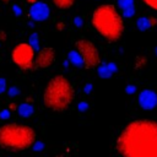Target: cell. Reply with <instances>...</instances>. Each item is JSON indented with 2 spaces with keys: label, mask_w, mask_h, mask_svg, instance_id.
Returning <instances> with one entry per match:
<instances>
[{
  "label": "cell",
  "mask_w": 157,
  "mask_h": 157,
  "mask_svg": "<svg viewBox=\"0 0 157 157\" xmlns=\"http://www.w3.org/2000/svg\"><path fill=\"white\" fill-rule=\"evenodd\" d=\"M115 148L121 157H157V121L136 119L119 132Z\"/></svg>",
  "instance_id": "6da1fadb"
},
{
  "label": "cell",
  "mask_w": 157,
  "mask_h": 157,
  "mask_svg": "<svg viewBox=\"0 0 157 157\" xmlns=\"http://www.w3.org/2000/svg\"><path fill=\"white\" fill-rule=\"evenodd\" d=\"M91 22L96 32L108 42L119 40L124 33V21L120 11L112 4L97 6L92 12Z\"/></svg>",
  "instance_id": "7a4b0ae2"
},
{
  "label": "cell",
  "mask_w": 157,
  "mask_h": 157,
  "mask_svg": "<svg viewBox=\"0 0 157 157\" xmlns=\"http://www.w3.org/2000/svg\"><path fill=\"white\" fill-rule=\"evenodd\" d=\"M74 98V86L64 75H55L52 77L43 91V103L53 112L66 110L71 105Z\"/></svg>",
  "instance_id": "3957f363"
},
{
  "label": "cell",
  "mask_w": 157,
  "mask_h": 157,
  "mask_svg": "<svg viewBox=\"0 0 157 157\" xmlns=\"http://www.w3.org/2000/svg\"><path fill=\"white\" fill-rule=\"evenodd\" d=\"M37 141V134L29 125L9 123L0 126V147L12 151L28 150Z\"/></svg>",
  "instance_id": "277c9868"
},
{
  "label": "cell",
  "mask_w": 157,
  "mask_h": 157,
  "mask_svg": "<svg viewBox=\"0 0 157 157\" xmlns=\"http://www.w3.org/2000/svg\"><path fill=\"white\" fill-rule=\"evenodd\" d=\"M75 49L81 55L85 69H92V67H97L99 65L101 54L93 42L81 38L75 42Z\"/></svg>",
  "instance_id": "5b68a950"
},
{
  "label": "cell",
  "mask_w": 157,
  "mask_h": 157,
  "mask_svg": "<svg viewBox=\"0 0 157 157\" xmlns=\"http://www.w3.org/2000/svg\"><path fill=\"white\" fill-rule=\"evenodd\" d=\"M34 49L29 43H18L11 52V59L21 70L34 69Z\"/></svg>",
  "instance_id": "8992f818"
},
{
  "label": "cell",
  "mask_w": 157,
  "mask_h": 157,
  "mask_svg": "<svg viewBox=\"0 0 157 157\" xmlns=\"http://www.w3.org/2000/svg\"><path fill=\"white\" fill-rule=\"evenodd\" d=\"M55 60V50L52 47H44L38 50L34 58V67L36 69H47Z\"/></svg>",
  "instance_id": "52a82bcc"
},
{
  "label": "cell",
  "mask_w": 157,
  "mask_h": 157,
  "mask_svg": "<svg viewBox=\"0 0 157 157\" xmlns=\"http://www.w3.org/2000/svg\"><path fill=\"white\" fill-rule=\"evenodd\" d=\"M49 15H50V10H49V6L45 2L37 1V2H34L29 6L28 16L36 22L45 21L49 17Z\"/></svg>",
  "instance_id": "ba28073f"
},
{
  "label": "cell",
  "mask_w": 157,
  "mask_h": 157,
  "mask_svg": "<svg viewBox=\"0 0 157 157\" xmlns=\"http://www.w3.org/2000/svg\"><path fill=\"white\" fill-rule=\"evenodd\" d=\"M137 103L142 109L151 110L157 105V93L150 88L140 91L137 96Z\"/></svg>",
  "instance_id": "9c48e42d"
},
{
  "label": "cell",
  "mask_w": 157,
  "mask_h": 157,
  "mask_svg": "<svg viewBox=\"0 0 157 157\" xmlns=\"http://www.w3.org/2000/svg\"><path fill=\"white\" fill-rule=\"evenodd\" d=\"M156 23H157V20L153 16H140L136 20V27L141 32H145V31L153 28L156 26Z\"/></svg>",
  "instance_id": "30bf717a"
},
{
  "label": "cell",
  "mask_w": 157,
  "mask_h": 157,
  "mask_svg": "<svg viewBox=\"0 0 157 157\" xmlns=\"http://www.w3.org/2000/svg\"><path fill=\"white\" fill-rule=\"evenodd\" d=\"M118 71V66L114 63H108V64H102L97 66V74L102 78H109L114 72Z\"/></svg>",
  "instance_id": "8fae6325"
},
{
  "label": "cell",
  "mask_w": 157,
  "mask_h": 157,
  "mask_svg": "<svg viewBox=\"0 0 157 157\" xmlns=\"http://www.w3.org/2000/svg\"><path fill=\"white\" fill-rule=\"evenodd\" d=\"M17 113L22 118H29L34 114V107L29 103H21L17 107Z\"/></svg>",
  "instance_id": "7c38bea8"
},
{
  "label": "cell",
  "mask_w": 157,
  "mask_h": 157,
  "mask_svg": "<svg viewBox=\"0 0 157 157\" xmlns=\"http://www.w3.org/2000/svg\"><path fill=\"white\" fill-rule=\"evenodd\" d=\"M67 60L76 67H83V61L81 55L78 54V52L76 49H72L67 53Z\"/></svg>",
  "instance_id": "4fadbf2b"
},
{
  "label": "cell",
  "mask_w": 157,
  "mask_h": 157,
  "mask_svg": "<svg viewBox=\"0 0 157 157\" xmlns=\"http://www.w3.org/2000/svg\"><path fill=\"white\" fill-rule=\"evenodd\" d=\"M52 1L58 9H61V10L70 9L75 2V0H52Z\"/></svg>",
  "instance_id": "5bb4252c"
},
{
  "label": "cell",
  "mask_w": 157,
  "mask_h": 157,
  "mask_svg": "<svg viewBox=\"0 0 157 157\" xmlns=\"http://www.w3.org/2000/svg\"><path fill=\"white\" fill-rule=\"evenodd\" d=\"M134 13H135V6H130V7L120 10V15L123 18H130L134 16Z\"/></svg>",
  "instance_id": "9a60e30c"
},
{
  "label": "cell",
  "mask_w": 157,
  "mask_h": 157,
  "mask_svg": "<svg viewBox=\"0 0 157 157\" xmlns=\"http://www.w3.org/2000/svg\"><path fill=\"white\" fill-rule=\"evenodd\" d=\"M29 40H28V43L33 47V49L34 50H39V40H38V34L37 33H32L31 36H29V38H28Z\"/></svg>",
  "instance_id": "2e32d148"
},
{
  "label": "cell",
  "mask_w": 157,
  "mask_h": 157,
  "mask_svg": "<svg viewBox=\"0 0 157 157\" xmlns=\"http://www.w3.org/2000/svg\"><path fill=\"white\" fill-rule=\"evenodd\" d=\"M118 5L121 9H126L130 6H134V0H118Z\"/></svg>",
  "instance_id": "e0dca14e"
},
{
  "label": "cell",
  "mask_w": 157,
  "mask_h": 157,
  "mask_svg": "<svg viewBox=\"0 0 157 157\" xmlns=\"http://www.w3.org/2000/svg\"><path fill=\"white\" fill-rule=\"evenodd\" d=\"M146 58H144V56H139V58H136V64H135V67L136 69H141L145 64H146Z\"/></svg>",
  "instance_id": "ac0fdd59"
},
{
  "label": "cell",
  "mask_w": 157,
  "mask_h": 157,
  "mask_svg": "<svg viewBox=\"0 0 157 157\" xmlns=\"http://www.w3.org/2000/svg\"><path fill=\"white\" fill-rule=\"evenodd\" d=\"M145 5H147L148 7H151L152 10L157 11V0H142Z\"/></svg>",
  "instance_id": "d6986e66"
},
{
  "label": "cell",
  "mask_w": 157,
  "mask_h": 157,
  "mask_svg": "<svg viewBox=\"0 0 157 157\" xmlns=\"http://www.w3.org/2000/svg\"><path fill=\"white\" fill-rule=\"evenodd\" d=\"M6 90H7L6 80H5V78H2V77H0V94L5 93V92H6Z\"/></svg>",
  "instance_id": "ffe728a7"
},
{
  "label": "cell",
  "mask_w": 157,
  "mask_h": 157,
  "mask_svg": "<svg viewBox=\"0 0 157 157\" xmlns=\"http://www.w3.org/2000/svg\"><path fill=\"white\" fill-rule=\"evenodd\" d=\"M88 103L87 102H80L78 104H77V109L80 110V112H85V110H87L88 109Z\"/></svg>",
  "instance_id": "44dd1931"
},
{
  "label": "cell",
  "mask_w": 157,
  "mask_h": 157,
  "mask_svg": "<svg viewBox=\"0 0 157 157\" xmlns=\"http://www.w3.org/2000/svg\"><path fill=\"white\" fill-rule=\"evenodd\" d=\"M18 88L17 87H10L9 88V91H7V93H9V96H11V97H13V96H17L18 94Z\"/></svg>",
  "instance_id": "7402d4cb"
},
{
  "label": "cell",
  "mask_w": 157,
  "mask_h": 157,
  "mask_svg": "<svg viewBox=\"0 0 157 157\" xmlns=\"http://www.w3.org/2000/svg\"><path fill=\"white\" fill-rule=\"evenodd\" d=\"M0 118L1 119H9L10 118V110L9 109H4L0 112Z\"/></svg>",
  "instance_id": "603a6c76"
},
{
  "label": "cell",
  "mask_w": 157,
  "mask_h": 157,
  "mask_svg": "<svg viewBox=\"0 0 157 157\" xmlns=\"http://www.w3.org/2000/svg\"><path fill=\"white\" fill-rule=\"evenodd\" d=\"M43 147H44V145L42 144V142H34L33 144V146H32V148L34 150V151H40V150H43Z\"/></svg>",
  "instance_id": "cb8c5ba5"
},
{
  "label": "cell",
  "mask_w": 157,
  "mask_h": 157,
  "mask_svg": "<svg viewBox=\"0 0 157 157\" xmlns=\"http://www.w3.org/2000/svg\"><path fill=\"white\" fill-rule=\"evenodd\" d=\"M74 23L76 27H81L82 26V18L81 17H75L74 18Z\"/></svg>",
  "instance_id": "d4e9b609"
},
{
  "label": "cell",
  "mask_w": 157,
  "mask_h": 157,
  "mask_svg": "<svg viewBox=\"0 0 157 157\" xmlns=\"http://www.w3.org/2000/svg\"><path fill=\"white\" fill-rule=\"evenodd\" d=\"M12 9H13V12H15L17 16H20V15H21V9H20L17 5H12Z\"/></svg>",
  "instance_id": "484cf974"
},
{
  "label": "cell",
  "mask_w": 157,
  "mask_h": 157,
  "mask_svg": "<svg viewBox=\"0 0 157 157\" xmlns=\"http://www.w3.org/2000/svg\"><path fill=\"white\" fill-rule=\"evenodd\" d=\"M135 91H136L135 86H132V85H130V86H126V92H128V93H134Z\"/></svg>",
  "instance_id": "4316f807"
},
{
  "label": "cell",
  "mask_w": 157,
  "mask_h": 157,
  "mask_svg": "<svg viewBox=\"0 0 157 157\" xmlns=\"http://www.w3.org/2000/svg\"><path fill=\"white\" fill-rule=\"evenodd\" d=\"M92 87H93V86H92L91 83H87V85L85 86V90H83V91H85L86 93H90V92L92 91Z\"/></svg>",
  "instance_id": "83f0119b"
},
{
  "label": "cell",
  "mask_w": 157,
  "mask_h": 157,
  "mask_svg": "<svg viewBox=\"0 0 157 157\" xmlns=\"http://www.w3.org/2000/svg\"><path fill=\"white\" fill-rule=\"evenodd\" d=\"M17 107H18V105H16V104H13V103H11V104L9 105L10 110H17Z\"/></svg>",
  "instance_id": "f1b7e54d"
},
{
  "label": "cell",
  "mask_w": 157,
  "mask_h": 157,
  "mask_svg": "<svg viewBox=\"0 0 157 157\" xmlns=\"http://www.w3.org/2000/svg\"><path fill=\"white\" fill-rule=\"evenodd\" d=\"M0 39H1V40H5V39H6V34H5L4 32H0Z\"/></svg>",
  "instance_id": "f546056e"
},
{
  "label": "cell",
  "mask_w": 157,
  "mask_h": 157,
  "mask_svg": "<svg viewBox=\"0 0 157 157\" xmlns=\"http://www.w3.org/2000/svg\"><path fill=\"white\" fill-rule=\"evenodd\" d=\"M27 1H28V2L32 5V4H34V2H37V1H39V0H27Z\"/></svg>",
  "instance_id": "4dcf8cb0"
},
{
  "label": "cell",
  "mask_w": 157,
  "mask_h": 157,
  "mask_svg": "<svg viewBox=\"0 0 157 157\" xmlns=\"http://www.w3.org/2000/svg\"><path fill=\"white\" fill-rule=\"evenodd\" d=\"M0 1H1V2H5V4H9L11 0H0Z\"/></svg>",
  "instance_id": "1f68e13d"
},
{
  "label": "cell",
  "mask_w": 157,
  "mask_h": 157,
  "mask_svg": "<svg viewBox=\"0 0 157 157\" xmlns=\"http://www.w3.org/2000/svg\"><path fill=\"white\" fill-rule=\"evenodd\" d=\"M155 53H156V55H157V45H156V48H155Z\"/></svg>",
  "instance_id": "d6a6232c"
},
{
  "label": "cell",
  "mask_w": 157,
  "mask_h": 157,
  "mask_svg": "<svg viewBox=\"0 0 157 157\" xmlns=\"http://www.w3.org/2000/svg\"><path fill=\"white\" fill-rule=\"evenodd\" d=\"M56 157H61V156H56Z\"/></svg>",
  "instance_id": "836d02e7"
}]
</instances>
